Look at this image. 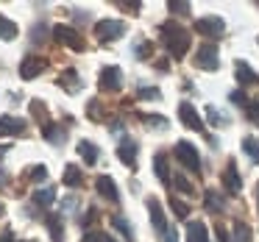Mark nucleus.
<instances>
[{"instance_id": "1", "label": "nucleus", "mask_w": 259, "mask_h": 242, "mask_svg": "<svg viewBox=\"0 0 259 242\" xmlns=\"http://www.w3.org/2000/svg\"><path fill=\"white\" fill-rule=\"evenodd\" d=\"M159 34H162V42H164V47L170 51V56H173V59H184L187 47H190V31H187L184 25L167 20V23L159 25Z\"/></svg>"}, {"instance_id": "2", "label": "nucleus", "mask_w": 259, "mask_h": 242, "mask_svg": "<svg viewBox=\"0 0 259 242\" xmlns=\"http://www.w3.org/2000/svg\"><path fill=\"white\" fill-rule=\"evenodd\" d=\"M173 153H176V159H179V162L184 164L187 170H192V173H201V156H198L195 145H190V142H176Z\"/></svg>"}, {"instance_id": "3", "label": "nucleus", "mask_w": 259, "mask_h": 242, "mask_svg": "<svg viewBox=\"0 0 259 242\" xmlns=\"http://www.w3.org/2000/svg\"><path fill=\"white\" fill-rule=\"evenodd\" d=\"M125 34V23L123 20H101L95 25V36L98 42H114Z\"/></svg>"}, {"instance_id": "4", "label": "nucleus", "mask_w": 259, "mask_h": 242, "mask_svg": "<svg viewBox=\"0 0 259 242\" xmlns=\"http://www.w3.org/2000/svg\"><path fill=\"white\" fill-rule=\"evenodd\" d=\"M53 39H56L59 45H67L78 53L84 51V36H81L73 25H56V28H53Z\"/></svg>"}, {"instance_id": "5", "label": "nucleus", "mask_w": 259, "mask_h": 242, "mask_svg": "<svg viewBox=\"0 0 259 242\" xmlns=\"http://www.w3.org/2000/svg\"><path fill=\"white\" fill-rule=\"evenodd\" d=\"M195 31L203 36H209V39H218V36L226 34V23L220 17H201L195 23Z\"/></svg>"}, {"instance_id": "6", "label": "nucleus", "mask_w": 259, "mask_h": 242, "mask_svg": "<svg viewBox=\"0 0 259 242\" xmlns=\"http://www.w3.org/2000/svg\"><path fill=\"white\" fill-rule=\"evenodd\" d=\"M179 120L190 131H203V120H201V114L195 112L192 103H179Z\"/></svg>"}, {"instance_id": "7", "label": "nucleus", "mask_w": 259, "mask_h": 242, "mask_svg": "<svg viewBox=\"0 0 259 242\" xmlns=\"http://www.w3.org/2000/svg\"><path fill=\"white\" fill-rule=\"evenodd\" d=\"M195 64L201 70H206V73H214V70H218V47L201 45V51H198V56H195Z\"/></svg>"}, {"instance_id": "8", "label": "nucleus", "mask_w": 259, "mask_h": 242, "mask_svg": "<svg viewBox=\"0 0 259 242\" xmlns=\"http://www.w3.org/2000/svg\"><path fill=\"white\" fill-rule=\"evenodd\" d=\"M45 67H48V62L42 56H28V59H23V64H20V78L31 81V78H36Z\"/></svg>"}, {"instance_id": "9", "label": "nucleus", "mask_w": 259, "mask_h": 242, "mask_svg": "<svg viewBox=\"0 0 259 242\" xmlns=\"http://www.w3.org/2000/svg\"><path fill=\"white\" fill-rule=\"evenodd\" d=\"M120 86H123V73H120V67H103L101 89L103 92H120Z\"/></svg>"}, {"instance_id": "10", "label": "nucleus", "mask_w": 259, "mask_h": 242, "mask_svg": "<svg viewBox=\"0 0 259 242\" xmlns=\"http://www.w3.org/2000/svg\"><path fill=\"white\" fill-rule=\"evenodd\" d=\"M148 212H151V220H153V228L159 231V234H167L170 231V225H167V220H164V212H162V203L156 201V198H148Z\"/></svg>"}, {"instance_id": "11", "label": "nucleus", "mask_w": 259, "mask_h": 242, "mask_svg": "<svg viewBox=\"0 0 259 242\" xmlns=\"http://www.w3.org/2000/svg\"><path fill=\"white\" fill-rule=\"evenodd\" d=\"M23 131H25L23 117H14V114H3L0 117V136H14V134H23Z\"/></svg>"}, {"instance_id": "12", "label": "nucleus", "mask_w": 259, "mask_h": 242, "mask_svg": "<svg viewBox=\"0 0 259 242\" xmlns=\"http://www.w3.org/2000/svg\"><path fill=\"white\" fill-rule=\"evenodd\" d=\"M95 189L101 192L106 201H112V203H117L120 201V192H117V184L112 181V175H98L95 178Z\"/></svg>"}, {"instance_id": "13", "label": "nucleus", "mask_w": 259, "mask_h": 242, "mask_svg": "<svg viewBox=\"0 0 259 242\" xmlns=\"http://www.w3.org/2000/svg\"><path fill=\"white\" fill-rule=\"evenodd\" d=\"M223 186L231 192V195H237V192L242 189L240 173H237V162H229V164H226V173H223Z\"/></svg>"}, {"instance_id": "14", "label": "nucleus", "mask_w": 259, "mask_h": 242, "mask_svg": "<svg viewBox=\"0 0 259 242\" xmlns=\"http://www.w3.org/2000/svg\"><path fill=\"white\" fill-rule=\"evenodd\" d=\"M117 159H120L123 164H128V167L137 162V145H134V139H123V142H120V148H117Z\"/></svg>"}, {"instance_id": "15", "label": "nucleus", "mask_w": 259, "mask_h": 242, "mask_svg": "<svg viewBox=\"0 0 259 242\" xmlns=\"http://www.w3.org/2000/svg\"><path fill=\"white\" fill-rule=\"evenodd\" d=\"M187 242H209V231L203 223H198V220H192L190 225H187Z\"/></svg>"}, {"instance_id": "16", "label": "nucleus", "mask_w": 259, "mask_h": 242, "mask_svg": "<svg viewBox=\"0 0 259 242\" xmlns=\"http://www.w3.org/2000/svg\"><path fill=\"white\" fill-rule=\"evenodd\" d=\"M153 173L159 175L162 184H170V167H167V156L164 153H156V159H153Z\"/></svg>"}, {"instance_id": "17", "label": "nucleus", "mask_w": 259, "mask_h": 242, "mask_svg": "<svg viewBox=\"0 0 259 242\" xmlns=\"http://www.w3.org/2000/svg\"><path fill=\"white\" fill-rule=\"evenodd\" d=\"M234 67H237V81H240V84H256V81H259V75L253 73L245 62H237Z\"/></svg>"}, {"instance_id": "18", "label": "nucleus", "mask_w": 259, "mask_h": 242, "mask_svg": "<svg viewBox=\"0 0 259 242\" xmlns=\"http://www.w3.org/2000/svg\"><path fill=\"white\" fill-rule=\"evenodd\" d=\"M78 156L84 159L87 164H95L98 162V156H101V151H98L92 142H78Z\"/></svg>"}, {"instance_id": "19", "label": "nucleus", "mask_w": 259, "mask_h": 242, "mask_svg": "<svg viewBox=\"0 0 259 242\" xmlns=\"http://www.w3.org/2000/svg\"><path fill=\"white\" fill-rule=\"evenodd\" d=\"M14 36H17V25H14L9 17H3V14H0V39H3V42H12Z\"/></svg>"}, {"instance_id": "20", "label": "nucleus", "mask_w": 259, "mask_h": 242, "mask_svg": "<svg viewBox=\"0 0 259 242\" xmlns=\"http://www.w3.org/2000/svg\"><path fill=\"white\" fill-rule=\"evenodd\" d=\"M81 181H84L81 170L75 167V164H67V167H64V184L67 186H81Z\"/></svg>"}, {"instance_id": "21", "label": "nucleus", "mask_w": 259, "mask_h": 242, "mask_svg": "<svg viewBox=\"0 0 259 242\" xmlns=\"http://www.w3.org/2000/svg\"><path fill=\"white\" fill-rule=\"evenodd\" d=\"M231 242H251V225H245L242 220H237L234 234H231Z\"/></svg>"}, {"instance_id": "22", "label": "nucleus", "mask_w": 259, "mask_h": 242, "mask_svg": "<svg viewBox=\"0 0 259 242\" xmlns=\"http://www.w3.org/2000/svg\"><path fill=\"white\" fill-rule=\"evenodd\" d=\"M53 198H56L53 186H45V189H36V192H34V203H36V206H45V209L53 203Z\"/></svg>"}, {"instance_id": "23", "label": "nucleus", "mask_w": 259, "mask_h": 242, "mask_svg": "<svg viewBox=\"0 0 259 242\" xmlns=\"http://www.w3.org/2000/svg\"><path fill=\"white\" fill-rule=\"evenodd\" d=\"M242 151L251 156L253 164H259V139L256 136H245V139H242Z\"/></svg>"}, {"instance_id": "24", "label": "nucleus", "mask_w": 259, "mask_h": 242, "mask_svg": "<svg viewBox=\"0 0 259 242\" xmlns=\"http://www.w3.org/2000/svg\"><path fill=\"white\" fill-rule=\"evenodd\" d=\"M42 136H45L48 142H53V145H56V142L62 139V125H53V123H45V125H42Z\"/></svg>"}, {"instance_id": "25", "label": "nucleus", "mask_w": 259, "mask_h": 242, "mask_svg": "<svg viewBox=\"0 0 259 242\" xmlns=\"http://www.w3.org/2000/svg\"><path fill=\"white\" fill-rule=\"evenodd\" d=\"M206 206H209V212H220V209H223V198L214 189H209L206 192Z\"/></svg>"}, {"instance_id": "26", "label": "nucleus", "mask_w": 259, "mask_h": 242, "mask_svg": "<svg viewBox=\"0 0 259 242\" xmlns=\"http://www.w3.org/2000/svg\"><path fill=\"white\" fill-rule=\"evenodd\" d=\"M48 228H51L53 242H62V223H59V217H51V220H48Z\"/></svg>"}, {"instance_id": "27", "label": "nucleus", "mask_w": 259, "mask_h": 242, "mask_svg": "<svg viewBox=\"0 0 259 242\" xmlns=\"http://www.w3.org/2000/svg\"><path fill=\"white\" fill-rule=\"evenodd\" d=\"M112 225H114V228H117L120 234L125 236V239H131V228H128V223H125L123 217H112Z\"/></svg>"}, {"instance_id": "28", "label": "nucleus", "mask_w": 259, "mask_h": 242, "mask_svg": "<svg viewBox=\"0 0 259 242\" xmlns=\"http://www.w3.org/2000/svg\"><path fill=\"white\" fill-rule=\"evenodd\" d=\"M59 84H62V86H70V89H78V78H75L73 70H70V73H64L62 78H59Z\"/></svg>"}, {"instance_id": "29", "label": "nucleus", "mask_w": 259, "mask_h": 242, "mask_svg": "<svg viewBox=\"0 0 259 242\" xmlns=\"http://www.w3.org/2000/svg\"><path fill=\"white\" fill-rule=\"evenodd\" d=\"M28 175H31L34 181H45V178H48V170L42 167V164H36V167H31V170H28Z\"/></svg>"}, {"instance_id": "30", "label": "nucleus", "mask_w": 259, "mask_h": 242, "mask_svg": "<svg viewBox=\"0 0 259 242\" xmlns=\"http://www.w3.org/2000/svg\"><path fill=\"white\" fill-rule=\"evenodd\" d=\"M31 112H36V117L45 120V123H48V112L42 109V103H39V101H31Z\"/></svg>"}, {"instance_id": "31", "label": "nucleus", "mask_w": 259, "mask_h": 242, "mask_svg": "<svg viewBox=\"0 0 259 242\" xmlns=\"http://www.w3.org/2000/svg\"><path fill=\"white\" fill-rule=\"evenodd\" d=\"M173 212L179 214V217H187V214H190V206H187V203H181V201H173Z\"/></svg>"}, {"instance_id": "32", "label": "nucleus", "mask_w": 259, "mask_h": 242, "mask_svg": "<svg viewBox=\"0 0 259 242\" xmlns=\"http://www.w3.org/2000/svg\"><path fill=\"white\" fill-rule=\"evenodd\" d=\"M81 242H106V234H101V231H92V234H84V239Z\"/></svg>"}, {"instance_id": "33", "label": "nucleus", "mask_w": 259, "mask_h": 242, "mask_svg": "<svg viewBox=\"0 0 259 242\" xmlns=\"http://www.w3.org/2000/svg\"><path fill=\"white\" fill-rule=\"evenodd\" d=\"M137 56H140V59H148V56H151V42H142V45L137 47Z\"/></svg>"}, {"instance_id": "34", "label": "nucleus", "mask_w": 259, "mask_h": 242, "mask_svg": "<svg viewBox=\"0 0 259 242\" xmlns=\"http://www.w3.org/2000/svg\"><path fill=\"white\" fill-rule=\"evenodd\" d=\"M170 12H173V14H187V12H190V6H187V3H170Z\"/></svg>"}, {"instance_id": "35", "label": "nucleus", "mask_w": 259, "mask_h": 242, "mask_svg": "<svg viewBox=\"0 0 259 242\" xmlns=\"http://www.w3.org/2000/svg\"><path fill=\"white\" fill-rule=\"evenodd\" d=\"M140 98H159V89H153V86H145V89H140Z\"/></svg>"}, {"instance_id": "36", "label": "nucleus", "mask_w": 259, "mask_h": 242, "mask_svg": "<svg viewBox=\"0 0 259 242\" xmlns=\"http://www.w3.org/2000/svg\"><path fill=\"white\" fill-rule=\"evenodd\" d=\"M176 186H179L181 192H187V195H192V186L187 184V178H176Z\"/></svg>"}, {"instance_id": "37", "label": "nucleus", "mask_w": 259, "mask_h": 242, "mask_svg": "<svg viewBox=\"0 0 259 242\" xmlns=\"http://www.w3.org/2000/svg\"><path fill=\"white\" fill-rule=\"evenodd\" d=\"M248 117H259V101L248 103Z\"/></svg>"}, {"instance_id": "38", "label": "nucleus", "mask_w": 259, "mask_h": 242, "mask_svg": "<svg viewBox=\"0 0 259 242\" xmlns=\"http://www.w3.org/2000/svg\"><path fill=\"white\" fill-rule=\"evenodd\" d=\"M162 239H164V242H179V234H176V228H173V225H170V231L162 236Z\"/></svg>"}, {"instance_id": "39", "label": "nucleus", "mask_w": 259, "mask_h": 242, "mask_svg": "<svg viewBox=\"0 0 259 242\" xmlns=\"http://www.w3.org/2000/svg\"><path fill=\"white\" fill-rule=\"evenodd\" d=\"M206 114H209V120H212V123H214V125H220V123H223V120H220V117H218V112H214V109H212V106H209V109H206Z\"/></svg>"}, {"instance_id": "40", "label": "nucleus", "mask_w": 259, "mask_h": 242, "mask_svg": "<svg viewBox=\"0 0 259 242\" xmlns=\"http://www.w3.org/2000/svg\"><path fill=\"white\" fill-rule=\"evenodd\" d=\"M218 239H220V242H229V234H226L223 225H218Z\"/></svg>"}, {"instance_id": "41", "label": "nucleus", "mask_w": 259, "mask_h": 242, "mask_svg": "<svg viewBox=\"0 0 259 242\" xmlns=\"http://www.w3.org/2000/svg\"><path fill=\"white\" fill-rule=\"evenodd\" d=\"M0 242H12V234H9V231H6V234L0 236Z\"/></svg>"}, {"instance_id": "42", "label": "nucleus", "mask_w": 259, "mask_h": 242, "mask_svg": "<svg viewBox=\"0 0 259 242\" xmlns=\"http://www.w3.org/2000/svg\"><path fill=\"white\" fill-rule=\"evenodd\" d=\"M9 151V145H3V148H0V156H3V153H6Z\"/></svg>"}, {"instance_id": "43", "label": "nucleus", "mask_w": 259, "mask_h": 242, "mask_svg": "<svg viewBox=\"0 0 259 242\" xmlns=\"http://www.w3.org/2000/svg\"><path fill=\"white\" fill-rule=\"evenodd\" d=\"M106 242H117V239H112V236H109V234H106Z\"/></svg>"}, {"instance_id": "44", "label": "nucleus", "mask_w": 259, "mask_h": 242, "mask_svg": "<svg viewBox=\"0 0 259 242\" xmlns=\"http://www.w3.org/2000/svg\"><path fill=\"white\" fill-rule=\"evenodd\" d=\"M256 203H259V184H256Z\"/></svg>"}, {"instance_id": "45", "label": "nucleus", "mask_w": 259, "mask_h": 242, "mask_svg": "<svg viewBox=\"0 0 259 242\" xmlns=\"http://www.w3.org/2000/svg\"><path fill=\"white\" fill-rule=\"evenodd\" d=\"M256 42H259V39H256Z\"/></svg>"}]
</instances>
